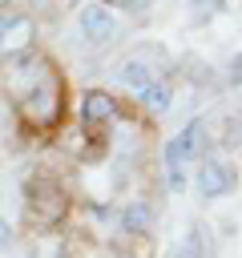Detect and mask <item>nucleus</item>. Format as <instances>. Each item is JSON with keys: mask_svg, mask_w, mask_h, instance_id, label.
Returning a JSON list of instances; mask_svg holds the SVG:
<instances>
[{"mask_svg": "<svg viewBox=\"0 0 242 258\" xmlns=\"http://www.w3.org/2000/svg\"><path fill=\"white\" fill-rule=\"evenodd\" d=\"M202 145H206V121L194 117L177 137H169V145H165V169H182L186 161H194L202 153Z\"/></svg>", "mask_w": 242, "mask_h": 258, "instance_id": "f257e3e1", "label": "nucleus"}, {"mask_svg": "<svg viewBox=\"0 0 242 258\" xmlns=\"http://www.w3.org/2000/svg\"><path fill=\"white\" fill-rule=\"evenodd\" d=\"M77 32L89 40V44H105L113 32H117V20L105 4H85L81 16H77Z\"/></svg>", "mask_w": 242, "mask_h": 258, "instance_id": "f03ea898", "label": "nucleus"}, {"mask_svg": "<svg viewBox=\"0 0 242 258\" xmlns=\"http://www.w3.org/2000/svg\"><path fill=\"white\" fill-rule=\"evenodd\" d=\"M234 185V173H230V165L226 161H206L202 169H198V177H194V189H198V198H222L226 189Z\"/></svg>", "mask_w": 242, "mask_h": 258, "instance_id": "7ed1b4c3", "label": "nucleus"}, {"mask_svg": "<svg viewBox=\"0 0 242 258\" xmlns=\"http://www.w3.org/2000/svg\"><path fill=\"white\" fill-rule=\"evenodd\" d=\"M24 113H28L36 125H48V121L56 117V81H52V77H44V81H40V85L28 93Z\"/></svg>", "mask_w": 242, "mask_h": 258, "instance_id": "20e7f679", "label": "nucleus"}, {"mask_svg": "<svg viewBox=\"0 0 242 258\" xmlns=\"http://www.w3.org/2000/svg\"><path fill=\"white\" fill-rule=\"evenodd\" d=\"M109 117H113V97H109V93L93 89V93L81 97V121H85V125H101V121H109Z\"/></svg>", "mask_w": 242, "mask_h": 258, "instance_id": "39448f33", "label": "nucleus"}, {"mask_svg": "<svg viewBox=\"0 0 242 258\" xmlns=\"http://www.w3.org/2000/svg\"><path fill=\"white\" fill-rule=\"evenodd\" d=\"M28 36H32V20H28V16H8V20H0V52L24 48Z\"/></svg>", "mask_w": 242, "mask_h": 258, "instance_id": "423d86ee", "label": "nucleus"}, {"mask_svg": "<svg viewBox=\"0 0 242 258\" xmlns=\"http://www.w3.org/2000/svg\"><path fill=\"white\" fill-rule=\"evenodd\" d=\"M117 81H121L125 89H145V85L153 81V69H149L145 60L129 56V60H121V64H117Z\"/></svg>", "mask_w": 242, "mask_h": 258, "instance_id": "0eeeda50", "label": "nucleus"}, {"mask_svg": "<svg viewBox=\"0 0 242 258\" xmlns=\"http://www.w3.org/2000/svg\"><path fill=\"white\" fill-rule=\"evenodd\" d=\"M137 101H141V109H149V113H165L169 101H173V93H169L165 81H149L145 89H137Z\"/></svg>", "mask_w": 242, "mask_h": 258, "instance_id": "6e6552de", "label": "nucleus"}, {"mask_svg": "<svg viewBox=\"0 0 242 258\" xmlns=\"http://www.w3.org/2000/svg\"><path fill=\"white\" fill-rule=\"evenodd\" d=\"M149 218H153L149 206H145V202H133V206H125V214H121V230H125V234H141V230L149 226Z\"/></svg>", "mask_w": 242, "mask_h": 258, "instance_id": "1a4fd4ad", "label": "nucleus"}, {"mask_svg": "<svg viewBox=\"0 0 242 258\" xmlns=\"http://www.w3.org/2000/svg\"><path fill=\"white\" fill-rule=\"evenodd\" d=\"M173 258H202V234L198 230H186V238L173 246Z\"/></svg>", "mask_w": 242, "mask_h": 258, "instance_id": "9d476101", "label": "nucleus"}, {"mask_svg": "<svg viewBox=\"0 0 242 258\" xmlns=\"http://www.w3.org/2000/svg\"><path fill=\"white\" fill-rule=\"evenodd\" d=\"M117 8H129V12H137V8H145V4H153V0H113Z\"/></svg>", "mask_w": 242, "mask_h": 258, "instance_id": "9b49d317", "label": "nucleus"}]
</instances>
